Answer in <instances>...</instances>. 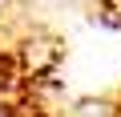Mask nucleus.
<instances>
[{
    "mask_svg": "<svg viewBox=\"0 0 121 117\" xmlns=\"http://www.w3.org/2000/svg\"><path fill=\"white\" fill-rule=\"evenodd\" d=\"M8 117H121V0H65L60 28L0 48Z\"/></svg>",
    "mask_w": 121,
    "mask_h": 117,
    "instance_id": "f257e3e1",
    "label": "nucleus"
}]
</instances>
